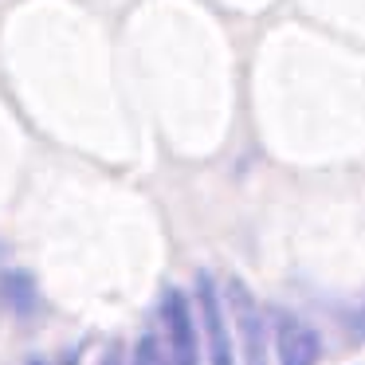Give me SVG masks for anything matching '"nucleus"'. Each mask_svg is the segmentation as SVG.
Returning a JSON list of instances; mask_svg holds the SVG:
<instances>
[{
    "mask_svg": "<svg viewBox=\"0 0 365 365\" xmlns=\"http://www.w3.org/2000/svg\"><path fill=\"white\" fill-rule=\"evenodd\" d=\"M228 302H232V318H236L244 365H267V318H263L259 302L247 291L244 279H228Z\"/></svg>",
    "mask_w": 365,
    "mask_h": 365,
    "instance_id": "1",
    "label": "nucleus"
},
{
    "mask_svg": "<svg viewBox=\"0 0 365 365\" xmlns=\"http://www.w3.org/2000/svg\"><path fill=\"white\" fill-rule=\"evenodd\" d=\"M161 326H165V341H169V365H200L192 302L177 287H169L165 299H161Z\"/></svg>",
    "mask_w": 365,
    "mask_h": 365,
    "instance_id": "2",
    "label": "nucleus"
},
{
    "mask_svg": "<svg viewBox=\"0 0 365 365\" xmlns=\"http://www.w3.org/2000/svg\"><path fill=\"white\" fill-rule=\"evenodd\" d=\"M197 307H200V330H205L208 341V365H236L228 326H224V302L216 294V279L208 271L197 275Z\"/></svg>",
    "mask_w": 365,
    "mask_h": 365,
    "instance_id": "3",
    "label": "nucleus"
},
{
    "mask_svg": "<svg viewBox=\"0 0 365 365\" xmlns=\"http://www.w3.org/2000/svg\"><path fill=\"white\" fill-rule=\"evenodd\" d=\"M275 354L279 365H314L322 354V341L302 318L275 310Z\"/></svg>",
    "mask_w": 365,
    "mask_h": 365,
    "instance_id": "4",
    "label": "nucleus"
},
{
    "mask_svg": "<svg viewBox=\"0 0 365 365\" xmlns=\"http://www.w3.org/2000/svg\"><path fill=\"white\" fill-rule=\"evenodd\" d=\"M0 294H4V302H9L20 318L36 314V307H40V294H36V283H32L28 271H12V275L0 279Z\"/></svg>",
    "mask_w": 365,
    "mask_h": 365,
    "instance_id": "5",
    "label": "nucleus"
},
{
    "mask_svg": "<svg viewBox=\"0 0 365 365\" xmlns=\"http://www.w3.org/2000/svg\"><path fill=\"white\" fill-rule=\"evenodd\" d=\"M130 365H169V354L161 349V338L153 330H145L134 346V361Z\"/></svg>",
    "mask_w": 365,
    "mask_h": 365,
    "instance_id": "6",
    "label": "nucleus"
},
{
    "mask_svg": "<svg viewBox=\"0 0 365 365\" xmlns=\"http://www.w3.org/2000/svg\"><path fill=\"white\" fill-rule=\"evenodd\" d=\"M98 365H122V346H118V341L106 346V354H103V361H98Z\"/></svg>",
    "mask_w": 365,
    "mask_h": 365,
    "instance_id": "7",
    "label": "nucleus"
},
{
    "mask_svg": "<svg viewBox=\"0 0 365 365\" xmlns=\"http://www.w3.org/2000/svg\"><path fill=\"white\" fill-rule=\"evenodd\" d=\"M349 330H354V338H361V341H365V307L357 310L354 318H349Z\"/></svg>",
    "mask_w": 365,
    "mask_h": 365,
    "instance_id": "8",
    "label": "nucleus"
},
{
    "mask_svg": "<svg viewBox=\"0 0 365 365\" xmlns=\"http://www.w3.org/2000/svg\"><path fill=\"white\" fill-rule=\"evenodd\" d=\"M79 357H83V349H67V354L59 357V365H79Z\"/></svg>",
    "mask_w": 365,
    "mask_h": 365,
    "instance_id": "9",
    "label": "nucleus"
},
{
    "mask_svg": "<svg viewBox=\"0 0 365 365\" xmlns=\"http://www.w3.org/2000/svg\"><path fill=\"white\" fill-rule=\"evenodd\" d=\"M28 365H43V361H28Z\"/></svg>",
    "mask_w": 365,
    "mask_h": 365,
    "instance_id": "10",
    "label": "nucleus"
}]
</instances>
